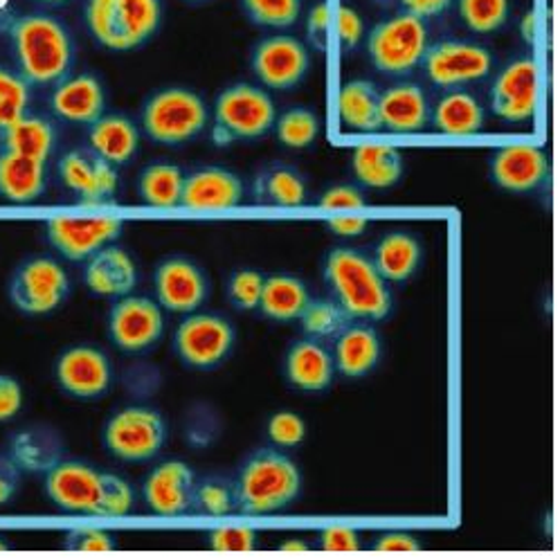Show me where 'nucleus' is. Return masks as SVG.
Returning a JSON list of instances; mask_svg holds the SVG:
<instances>
[{"mask_svg":"<svg viewBox=\"0 0 560 560\" xmlns=\"http://www.w3.org/2000/svg\"><path fill=\"white\" fill-rule=\"evenodd\" d=\"M14 70L30 86H55L70 74L74 38L68 25L46 12H30L8 25Z\"/></svg>","mask_w":560,"mask_h":560,"instance_id":"f257e3e1","label":"nucleus"},{"mask_svg":"<svg viewBox=\"0 0 560 560\" xmlns=\"http://www.w3.org/2000/svg\"><path fill=\"white\" fill-rule=\"evenodd\" d=\"M323 272L334 293V302L349 319L378 323L392 313V291L365 253L334 248L325 259Z\"/></svg>","mask_w":560,"mask_h":560,"instance_id":"f03ea898","label":"nucleus"},{"mask_svg":"<svg viewBox=\"0 0 560 560\" xmlns=\"http://www.w3.org/2000/svg\"><path fill=\"white\" fill-rule=\"evenodd\" d=\"M302 491L298 464L279 451H257L238 468L234 495L236 511L244 515H272L291 506Z\"/></svg>","mask_w":560,"mask_h":560,"instance_id":"7ed1b4c3","label":"nucleus"},{"mask_svg":"<svg viewBox=\"0 0 560 560\" xmlns=\"http://www.w3.org/2000/svg\"><path fill=\"white\" fill-rule=\"evenodd\" d=\"M86 25L95 42L113 52L144 46L163 23L160 0H86Z\"/></svg>","mask_w":560,"mask_h":560,"instance_id":"20e7f679","label":"nucleus"},{"mask_svg":"<svg viewBox=\"0 0 560 560\" xmlns=\"http://www.w3.org/2000/svg\"><path fill=\"white\" fill-rule=\"evenodd\" d=\"M140 122L155 144L180 147L206 131L208 106L201 95L189 89H160L144 102Z\"/></svg>","mask_w":560,"mask_h":560,"instance_id":"39448f33","label":"nucleus"},{"mask_svg":"<svg viewBox=\"0 0 560 560\" xmlns=\"http://www.w3.org/2000/svg\"><path fill=\"white\" fill-rule=\"evenodd\" d=\"M428 25L408 12L394 14L372 27L368 55L378 72L404 77L421 66L428 50Z\"/></svg>","mask_w":560,"mask_h":560,"instance_id":"423d86ee","label":"nucleus"},{"mask_svg":"<svg viewBox=\"0 0 560 560\" xmlns=\"http://www.w3.org/2000/svg\"><path fill=\"white\" fill-rule=\"evenodd\" d=\"M275 119L277 108L266 91L253 84L228 86L214 102V140L230 144L264 138L275 127Z\"/></svg>","mask_w":560,"mask_h":560,"instance_id":"0eeeda50","label":"nucleus"},{"mask_svg":"<svg viewBox=\"0 0 560 560\" xmlns=\"http://www.w3.org/2000/svg\"><path fill=\"white\" fill-rule=\"evenodd\" d=\"M8 295L12 306L23 315H50L68 300L70 277L55 257L34 255L14 268Z\"/></svg>","mask_w":560,"mask_h":560,"instance_id":"6e6552de","label":"nucleus"},{"mask_svg":"<svg viewBox=\"0 0 560 560\" xmlns=\"http://www.w3.org/2000/svg\"><path fill=\"white\" fill-rule=\"evenodd\" d=\"M104 448L122 462H149L167 442V423L163 415L144 408L129 406L117 410L104 425Z\"/></svg>","mask_w":560,"mask_h":560,"instance_id":"1a4fd4ad","label":"nucleus"},{"mask_svg":"<svg viewBox=\"0 0 560 560\" xmlns=\"http://www.w3.org/2000/svg\"><path fill=\"white\" fill-rule=\"evenodd\" d=\"M236 342L230 319L217 313H189L174 334V353L191 370H217L230 358Z\"/></svg>","mask_w":560,"mask_h":560,"instance_id":"9d476101","label":"nucleus"},{"mask_svg":"<svg viewBox=\"0 0 560 560\" xmlns=\"http://www.w3.org/2000/svg\"><path fill=\"white\" fill-rule=\"evenodd\" d=\"M125 230L117 217L59 214L46 221V238L52 250L68 261H86L102 248L115 244Z\"/></svg>","mask_w":560,"mask_h":560,"instance_id":"9b49d317","label":"nucleus"},{"mask_svg":"<svg viewBox=\"0 0 560 560\" xmlns=\"http://www.w3.org/2000/svg\"><path fill=\"white\" fill-rule=\"evenodd\" d=\"M110 342L125 353H144L153 349L165 331L163 306L149 298H119L106 317Z\"/></svg>","mask_w":560,"mask_h":560,"instance_id":"f8f14e48","label":"nucleus"},{"mask_svg":"<svg viewBox=\"0 0 560 560\" xmlns=\"http://www.w3.org/2000/svg\"><path fill=\"white\" fill-rule=\"evenodd\" d=\"M421 66L434 86L455 91L485 79L493 68V55L485 46L451 38L428 46Z\"/></svg>","mask_w":560,"mask_h":560,"instance_id":"ddd939ff","label":"nucleus"},{"mask_svg":"<svg viewBox=\"0 0 560 560\" xmlns=\"http://www.w3.org/2000/svg\"><path fill=\"white\" fill-rule=\"evenodd\" d=\"M250 68L259 82L270 91H291L311 68L308 48L295 36H266L253 48Z\"/></svg>","mask_w":560,"mask_h":560,"instance_id":"4468645a","label":"nucleus"},{"mask_svg":"<svg viewBox=\"0 0 560 560\" xmlns=\"http://www.w3.org/2000/svg\"><path fill=\"white\" fill-rule=\"evenodd\" d=\"M104 472L86 462L66 459L48 468L44 489L48 500L66 511L77 515H97L102 498Z\"/></svg>","mask_w":560,"mask_h":560,"instance_id":"2eb2a0df","label":"nucleus"},{"mask_svg":"<svg viewBox=\"0 0 560 560\" xmlns=\"http://www.w3.org/2000/svg\"><path fill=\"white\" fill-rule=\"evenodd\" d=\"M57 176L79 198V203L89 208L106 206L117 194V167L89 147L63 153L57 163Z\"/></svg>","mask_w":560,"mask_h":560,"instance_id":"dca6fc26","label":"nucleus"},{"mask_svg":"<svg viewBox=\"0 0 560 560\" xmlns=\"http://www.w3.org/2000/svg\"><path fill=\"white\" fill-rule=\"evenodd\" d=\"M55 381L61 392L79 401L102 398L113 383V365L93 345H72L55 360Z\"/></svg>","mask_w":560,"mask_h":560,"instance_id":"f3484780","label":"nucleus"},{"mask_svg":"<svg viewBox=\"0 0 560 560\" xmlns=\"http://www.w3.org/2000/svg\"><path fill=\"white\" fill-rule=\"evenodd\" d=\"M153 289L160 306L172 313L189 315L206 304L210 282L196 261L183 255H172L155 266Z\"/></svg>","mask_w":560,"mask_h":560,"instance_id":"a211bd4d","label":"nucleus"},{"mask_svg":"<svg viewBox=\"0 0 560 560\" xmlns=\"http://www.w3.org/2000/svg\"><path fill=\"white\" fill-rule=\"evenodd\" d=\"M493 113L511 125H523L538 108V66L532 57L511 61L491 89Z\"/></svg>","mask_w":560,"mask_h":560,"instance_id":"6ab92c4d","label":"nucleus"},{"mask_svg":"<svg viewBox=\"0 0 560 560\" xmlns=\"http://www.w3.org/2000/svg\"><path fill=\"white\" fill-rule=\"evenodd\" d=\"M491 178L504 191L529 194L549 178V158L538 144H504L491 158Z\"/></svg>","mask_w":560,"mask_h":560,"instance_id":"aec40b11","label":"nucleus"},{"mask_svg":"<svg viewBox=\"0 0 560 560\" xmlns=\"http://www.w3.org/2000/svg\"><path fill=\"white\" fill-rule=\"evenodd\" d=\"M244 201V183L234 172L217 165L198 167L185 176L180 206L196 212L234 210Z\"/></svg>","mask_w":560,"mask_h":560,"instance_id":"412c9836","label":"nucleus"},{"mask_svg":"<svg viewBox=\"0 0 560 560\" xmlns=\"http://www.w3.org/2000/svg\"><path fill=\"white\" fill-rule=\"evenodd\" d=\"M196 487L194 470L178 459L158 464L144 479L142 495L147 506L160 517H178L191 509Z\"/></svg>","mask_w":560,"mask_h":560,"instance_id":"4be33fe9","label":"nucleus"},{"mask_svg":"<svg viewBox=\"0 0 560 560\" xmlns=\"http://www.w3.org/2000/svg\"><path fill=\"white\" fill-rule=\"evenodd\" d=\"M50 108L63 122L89 127L106 110L104 84L93 72L68 74L52 86Z\"/></svg>","mask_w":560,"mask_h":560,"instance_id":"5701e85b","label":"nucleus"},{"mask_svg":"<svg viewBox=\"0 0 560 560\" xmlns=\"http://www.w3.org/2000/svg\"><path fill=\"white\" fill-rule=\"evenodd\" d=\"M84 284L97 298H125L138 284V266L133 257L117 246H106L86 259Z\"/></svg>","mask_w":560,"mask_h":560,"instance_id":"b1692460","label":"nucleus"},{"mask_svg":"<svg viewBox=\"0 0 560 560\" xmlns=\"http://www.w3.org/2000/svg\"><path fill=\"white\" fill-rule=\"evenodd\" d=\"M430 122V102L421 86L396 84L378 95V127L392 133H417Z\"/></svg>","mask_w":560,"mask_h":560,"instance_id":"393cba45","label":"nucleus"},{"mask_svg":"<svg viewBox=\"0 0 560 560\" xmlns=\"http://www.w3.org/2000/svg\"><path fill=\"white\" fill-rule=\"evenodd\" d=\"M284 372L289 383L300 392H325L334 383L336 363L325 345L306 338L289 349Z\"/></svg>","mask_w":560,"mask_h":560,"instance_id":"a878e982","label":"nucleus"},{"mask_svg":"<svg viewBox=\"0 0 560 560\" xmlns=\"http://www.w3.org/2000/svg\"><path fill=\"white\" fill-rule=\"evenodd\" d=\"M140 129L131 117L119 113H104L89 125V149L106 163L122 167L138 153Z\"/></svg>","mask_w":560,"mask_h":560,"instance_id":"bb28decb","label":"nucleus"},{"mask_svg":"<svg viewBox=\"0 0 560 560\" xmlns=\"http://www.w3.org/2000/svg\"><path fill=\"white\" fill-rule=\"evenodd\" d=\"M48 187V163L0 151V198L14 206L38 201Z\"/></svg>","mask_w":560,"mask_h":560,"instance_id":"cd10ccee","label":"nucleus"},{"mask_svg":"<svg viewBox=\"0 0 560 560\" xmlns=\"http://www.w3.org/2000/svg\"><path fill=\"white\" fill-rule=\"evenodd\" d=\"M57 127L50 117L25 113L5 129H0V151L48 163L57 149Z\"/></svg>","mask_w":560,"mask_h":560,"instance_id":"c85d7f7f","label":"nucleus"},{"mask_svg":"<svg viewBox=\"0 0 560 560\" xmlns=\"http://www.w3.org/2000/svg\"><path fill=\"white\" fill-rule=\"evenodd\" d=\"M336 372L347 378H365L381 360V338L370 325H347L336 336L334 347Z\"/></svg>","mask_w":560,"mask_h":560,"instance_id":"c756f323","label":"nucleus"},{"mask_svg":"<svg viewBox=\"0 0 560 560\" xmlns=\"http://www.w3.org/2000/svg\"><path fill=\"white\" fill-rule=\"evenodd\" d=\"M351 170L360 185L387 189L404 176V155L392 144H360L351 153Z\"/></svg>","mask_w":560,"mask_h":560,"instance_id":"7c9ffc66","label":"nucleus"},{"mask_svg":"<svg viewBox=\"0 0 560 560\" xmlns=\"http://www.w3.org/2000/svg\"><path fill=\"white\" fill-rule=\"evenodd\" d=\"M421 244L410 232H389L374 248V266L387 284H404L421 264Z\"/></svg>","mask_w":560,"mask_h":560,"instance_id":"2f4dec72","label":"nucleus"},{"mask_svg":"<svg viewBox=\"0 0 560 560\" xmlns=\"http://www.w3.org/2000/svg\"><path fill=\"white\" fill-rule=\"evenodd\" d=\"M311 302V293L300 277L277 272L266 277L259 311L272 323H295Z\"/></svg>","mask_w":560,"mask_h":560,"instance_id":"473e14b6","label":"nucleus"},{"mask_svg":"<svg viewBox=\"0 0 560 560\" xmlns=\"http://www.w3.org/2000/svg\"><path fill=\"white\" fill-rule=\"evenodd\" d=\"M436 131L446 136H472L485 127V108L479 100L466 91H451L430 110Z\"/></svg>","mask_w":560,"mask_h":560,"instance_id":"72a5a7b5","label":"nucleus"},{"mask_svg":"<svg viewBox=\"0 0 560 560\" xmlns=\"http://www.w3.org/2000/svg\"><path fill=\"white\" fill-rule=\"evenodd\" d=\"M378 89L368 79H353L338 93L340 122L349 131H376L378 127Z\"/></svg>","mask_w":560,"mask_h":560,"instance_id":"f704fd0d","label":"nucleus"},{"mask_svg":"<svg viewBox=\"0 0 560 560\" xmlns=\"http://www.w3.org/2000/svg\"><path fill=\"white\" fill-rule=\"evenodd\" d=\"M185 172L172 163H151L140 172L138 194L151 208H178Z\"/></svg>","mask_w":560,"mask_h":560,"instance_id":"c9c22d12","label":"nucleus"},{"mask_svg":"<svg viewBox=\"0 0 560 560\" xmlns=\"http://www.w3.org/2000/svg\"><path fill=\"white\" fill-rule=\"evenodd\" d=\"M255 194L264 203L295 208L306 201V180L289 165H270L257 176Z\"/></svg>","mask_w":560,"mask_h":560,"instance_id":"e433bc0d","label":"nucleus"},{"mask_svg":"<svg viewBox=\"0 0 560 560\" xmlns=\"http://www.w3.org/2000/svg\"><path fill=\"white\" fill-rule=\"evenodd\" d=\"M298 323L302 331L313 340L336 338L349 323V315L334 300H311Z\"/></svg>","mask_w":560,"mask_h":560,"instance_id":"4c0bfd02","label":"nucleus"},{"mask_svg":"<svg viewBox=\"0 0 560 560\" xmlns=\"http://www.w3.org/2000/svg\"><path fill=\"white\" fill-rule=\"evenodd\" d=\"M275 136L279 144L289 149H306L315 142L319 133L317 115L304 106H295L275 119Z\"/></svg>","mask_w":560,"mask_h":560,"instance_id":"58836bf2","label":"nucleus"},{"mask_svg":"<svg viewBox=\"0 0 560 560\" xmlns=\"http://www.w3.org/2000/svg\"><path fill=\"white\" fill-rule=\"evenodd\" d=\"M246 16L270 30H287L298 23L302 14V0H242Z\"/></svg>","mask_w":560,"mask_h":560,"instance_id":"ea45409f","label":"nucleus"},{"mask_svg":"<svg viewBox=\"0 0 560 560\" xmlns=\"http://www.w3.org/2000/svg\"><path fill=\"white\" fill-rule=\"evenodd\" d=\"M191 509L196 513L212 515V517H225L236 511V495L234 485L225 482L221 477H210L198 482L191 493Z\"/></svg>","mask_w":560,"mask_h":560,"instance_id":"a19ab883","label":"nucleus"},{"mask_svg":"<svg viewBox=\"0 0 560 560\" xmlns=\"http://www.w3.org/2000/svg\"><path fill=\"white\" fill-rule=\"evenodd\" d=\"M464 25L475 34H491L509 19V0H457Z\"/></svg>","mask_w":560,"mask_h":560,"instance_id":"79ce46f5","label":"nucleus"},{"mask_svg":"<svg viewBox=\"0 0 560 560\" xmlns=\"http://www.w3.org/2000/svg\"><path fill=\"white\" fill-rule=\"evenodd\" d=\"M30 89L16 70L0 66V129L30 110Z\"/></svg>","mask_w":560,"mask_h":560,"instance_id":"37998d69","label":"nucleus"},{"mask_svg":"<svg viewBox=\"0 0 560 560\" xmlns=\"http://www.w3.org/2000/svg\"><path fill=\"white\" fill-rule=\"evenodd\" d=\"M264 282H266V275L255 270V268L234 270L228 279V287H225L230 304L238 311L259 308L261 293H264Z\"/></svg>","mask_w":560,"mask_h":560,"instance_id":"c03bdc74","label":"nucleus"},{"mask_svg":"<svg viewBox=\"0 0 560 560\" xmlns=\"http://www.w3.org/2000/svg\"><path fill=\"white\" fill-rule=\"evenodd\" d=\"M133 500V489L127 479L113 472H104L97 517H125L131 513Z\"/></svg>","mask_w":560,"mask_h":560,"instance_id":"a18cd8bd","label":"nucleus"},{"mask_svg":"<svg viewBox=\"0 0 560 560\" xmlns=\"http://www.w3.org/2000/svg\"><path fill=\"white\" fill-rule=\"evenodd\" d=\"M268 439L277 448H295L306 439V421L289 410H282L268 421Z\"/></svg>","mask_w":560,"mask_h":560,"instance_id":"49530a36","label":"nucleus"},{"mask_svg":"<svg viewBox=\"0 0 560 560\" xmlns=\"http://www.w3.org/2000/svg\"><path fill=\"white\" fill-rule=\"evenodd\" d=\"M368 206L365 194L353 185H336L319 198V208L329 212H353Z\"/></svg>","mask_w":560,"mask_h":560,"instance_id":"de8ad7c7","label":"nucleus"},{"mask_svg":"<svg viewBox=\"0 0 560 560\" xmlns=\"http://www.w3.org/2000/svg\"><path fill=\"white\" fill-rule=\"evenodd\" d=\"M210 547L217 551H253L257 534L246 527H223L210 534Z\"/></svg>","mask_w":560,"mask_h":560,"instance_id":"09e8293b","label":"nucleus"},{"mask_svg":"<svg viewBox=\"0 0 560 560\" xmlns=\"http://www.w3.org/2000/svg\"><path fill=\"white\" fill-rule=\"evenodd\" d=\"M336 25H338V44H340L342 52L355 50L358 44H360V38H363V30H365L360 14L349 5H340L338 16H336Z\"/></svg>","mask_w":560,"mask_h":560,"instance_id":"8fccbe9b","label":"nucleus"},{"mask_svg":"<svg viewBox=\"0 0 560 560\" xmlns=\"http://www.w3.org/2000/svg\"><path fill=\"white\" fill-rule=\"evenodd\" d=\"M23 408V387L14 376L0 374V423L12 421Z\"/></svg>","mask_w":560,"mask_h":560,"instance_id":"3c124183","label":"nucleus"},{"mask_svg":"<svg viewBox=\"0 0 560 560\" xmlns=\"http://www.w3.org/2000/svg\"><path fill=\"white\" fill-rule=\"evenodd\" d=\"M66 540V547L74 551H108L115 547L113 536L102 529H77Z\"/></svg>","mask_w":560,"mask_h":560,"instance_id":"603ef678","label":"nucleus"},{"mask_svg":"<svg viewBox=\"0 0 560 560\" xmlns=\"http://www.w3.org/2000/svg\"><path fill=\"white\" fill-rule=\"evenodd\" d=\"M329 30H331V8L327 3H319L313 8L308 16V38L317 50H327Z\"/></svg>","mask_w":560,"mask_h":560,"instance_id":"864d4df0","label":"nucleus"},{"mask_svg":"<svg viewBox=\"0 0 560 560\" xmlns=\"http://www.w3.org/2000/svg\"><path fill=\"white\" fill-rule=\"evenodd\" d=\"M21 487L19 462L5 453H0V506L10 504Z\"/></svg>","mask_w":560,"mask_h":560,"instance_id":"5fc2aeb1","label":"nucleus"},{"mask_svg":"<svg viewBox=\"0 0 560 560\" xmlns=\"http://www.w3.org/2000/svg\"><path fill=\"white\" fill-rule=\"evenodd\" d=\"M319 547L325 551H358L360 534L349 527H329L319 534Z\"/></svg>","mask_w":560,"mask_h":560,"instance_id":"6e6d98bb","label":"nucleus"},{"mask_svg":"<svg viewBox=\"0 0 560 560\" xmlns=\"http://www.w3.org/2000/svg\"><path fill=\"white\" fill-rule=\"evenodd\" d=\"M404 12L417 16V19H436L451 10L453 0H401Z\"/></svg>","mask_w":560,"mask_h":560,"instance_id":"4d7b16f0","label":"nucleus"},{"mask_svg":"<svg viewBox=\"0 0 560 560\" xmlns=\"http://www.w3.org/2000/svg\"><path fill=\"white\" fill-rule=\"evenodd\" d=\"M419 540L410 534L404 532H389L383 534L381 538H376L374 549L376 551H385V553H396V551H419Z\"/></svg>","mask_w":560,"mask_h":560,"instance_id":"13d9d810","label":"nucleus"},{"mask_svg":"<svg viewBox=\"0 0 560 560\" xmlns=\"http://www.w3.org/2000/svg\"><path fill=\"white\" fill-rule=\"evenodd\" d=\"M327 225L338 236H358L368 230L370 221L365 217H336Z\"/></svg>","mask_w":560,"mask_h":560,"instance_id":"bf43d9fd","label":"nucleus"},{"mask_svg":"<svg viewBox=\"0 0 560 560\" xmlns=\"http://www.w3.org/2000/svg\"><path fill=\"white\" fill-rule=\"evenodd\" d=\"M282 551H308V545L300 540H289L282 545Z\"/></svg>","mask_w":560,"mask_h":560,"instance_id":"052dcab7","label":"nucleus"},{"mask_svg":"<svg viewBox=\"0 0 560 560\" xmlns=\"http://www.w3.org/2000/svg\"><path fill=\"white\" fill-rule=\"evenodd\" d=\"M38 3H44V5H66L68 3V0H38Z\"/></svg>","mask_w":560,"mask_h":560,"instance_id":"680f3d73","label":"nucleus"},{"mask_svg":"<svg viewBox=\"0 0 560 560\" xmlns=\"http://www.w3.org/2000/svg\"><path fill=\"white\" fill-rule=\"evenodd\" d=\"M5 549H8V542L3 536H0V551H5Z\"/></svg>","mask_w":560,"mask_h":560,"instance_id":"e2e57ef3","label":"nucleus"},{"mask_svg":"<svg viewBox=\"0 0 560 560\" xmlns=\"http://www.w3.org/2000/svg\"><path fill=\"white\" fill-rule=\"evenodd\" d=\"M189 3H206V0H189Z\"/></svg>","mask_w":560,"mask_h":560,"instance_id":"0e129e2a","label":"nucleus"}]
</instances>
